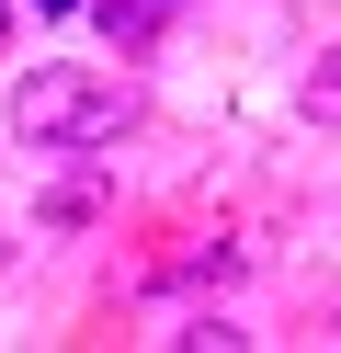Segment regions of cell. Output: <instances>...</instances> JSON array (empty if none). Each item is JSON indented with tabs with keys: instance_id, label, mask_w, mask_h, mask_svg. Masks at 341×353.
I'll return each mask as SVG.
<instances>
[{
	"instance_id": "cell-1",
	"label": "cell",
	"mask_w": 341,
	"mask_h": 353,
	"mask_svg": "<svg viewBox=\"0 0 341 353\" xmlns=\"http://www.w3.org/2000/svg\"><path fill=\"white\" fill-rule=\"evenodd\" d=\"M136 114V92L114 69H34L12 92V137L23 148H80V137H114V125Z\"/></svg>"
},
{
	"instance_id": "cell-2",
	"label": "cell",
	"mask_w": 341,
	"mask_h": 353,
	"mask_svg": "<svg viewBox=\"0 0 341 353\" xmlns=\"http://www.w3.org/2000/svg\"><path fill=\"white\" fill-rule=\"evenodd\" d=\"M182 0H91V23H103V46L114 57H136V46H159V23H171Z\"/></svg>"
},
{
	"instance_id": "cell-3",
	"label": "cell",
	"mask_w": 341,
	"mask_h": 353,
	"mask_svg": "<svg viewBox=\"0 0 341 353\" xmlns=\"http://www.w3.org/2000/svg\"><path fill=\"white\" fill-rule=\"evenodd\" d=\"M296 114H307V125H341V46L318 57L307 80H296Z\"/></svg>"
},
{
	"instance_id": "cell-4",
	"label": "cell",
	"mask_w": 341,
	"mask_h": 353,
	"mask_svg": "<svg viewBox=\"0 0 341 353\" xmlns=\"http://www.w3.org/2000/svg\"><path fill=\"white\" fill-rule=\"evenodd\" d=\"M34 12H91V0H34Z\"/></svg>"
}]
</instances>
